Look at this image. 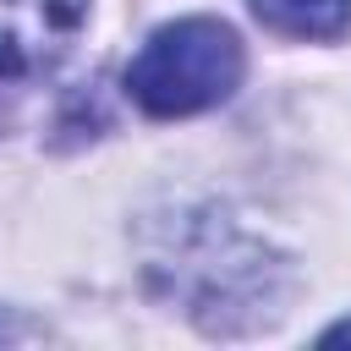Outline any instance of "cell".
I'll return each instance as SVG.
<instances>
[{
  "mask_svg": "<svg viewBox=\"0 0 351 351\" xmlns=\"http://www.w3.org/2000/svg\"><path fill=\"white\" fill-rule=\"evenodd\" d=\"M241 82V44L214 16H181L159 27L126 66V93L148 115H197L230 99Z\"/></svg>",
  "mask_w": 351,
  "mask_h": 351,
  "instance_id": "cell-1",
  "label": "cell"
},
{
  "mask_svg": "<svg viewBox=\"0 0 351 351\" xmlns=\"http://www.w3.org/2000/svg\"><path fill=\"white\" fill-rule=\"evenodd\" d=\"M88 22V0H0V93L49 77Z\"/></svg>",
  "mask_w": 351,
  "mask_h": 351,
  "instance_id": "cell-2",
  "label": "cell"
},
{
  "mask_svg": "<svg viewBox=\"0 0 351 351\" xmlns=\"http://www.w3.org/2000/svg\"><path fill=\"white\" fill-rule=\"evenodd\" d=\"M252 16L285 38H340L351 27V0H252Z\"/></svg>",
  "mask_w": 351,
  "mask_h": 351,
  "instance_id": "cell-3",
  "label": "cell"
},
{
  "mask_svg": "<svg viewBox=\"0 0 351 351\" xmlns=\"http://www.w3.org/2000/svg\"><path fill=\"white\" fill-rule=\"evenodd\" d=\"M335 340H351V318H346V324H329V329H324V346H335Z\"/></svg>",
  "mask_w": 351,
  "mask_h": 351,
  "instance_id": "cell-4",
  "label": "cell"
}]
</instances>
